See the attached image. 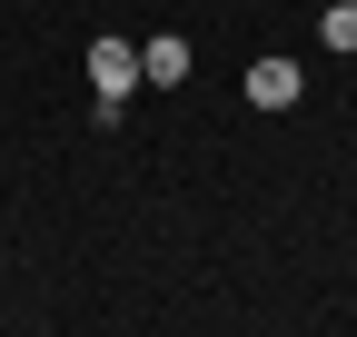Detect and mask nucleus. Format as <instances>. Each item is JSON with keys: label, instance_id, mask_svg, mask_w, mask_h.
Instances as JSON below:
<instances>
[{"label": "nucleus", "instance_id": "1", "mask_svg": "<svg viewBox=\"0 0 357 337\" xmlns=\"http://www.w3.org/2000/svg\"><path fill=\"white\" fill-rule=\"evenodd\" d=\"M89 79H100V100H129L139 90V50L129 40H89Z\"/></svg>", "mask_w": 357, "mask_h": 337}, {"label": "nucleus", "instance_id": "2", "mask_svg": "<svg viewBox=\"0 0 357 337\" xmlns=\"http://www.w3.org/2000/svg\"><path fill=\"white\" fill-rule=\"evenodd\" d=\"M139 79H149V90H178V79H189V40H178V30H159L149 50H139Z\"/></svg>", "mask_w": 357, "mask_h": 337}, {"label": "nucleus", "instance_id": "3", "mask_svg": "<svg viewBox=\"0 0 357 337\" xmlns=\"http://www.w3.org/2000/svg\"><path fill=\"white\" fill-rule=\"evenodd\" d=\"M248 100L258 109H298V60H248Z\"/></svg>", "mask_w": 357, "mask_h": 337}, {"label": "nucleus", "instance_id": "4", "mask_svg": "<svg viewBox=\"0 0 357 337\" xmlns=\"http://www.w3.org/2000/svg\"><path fill=\"white\" fill-rule=\"evenodd\" d=\"M318 40H328V50H357V0H337V10L318 20Z\"/></svg>", "mask_w": 357, "mask_h": 337}]
</instances>
